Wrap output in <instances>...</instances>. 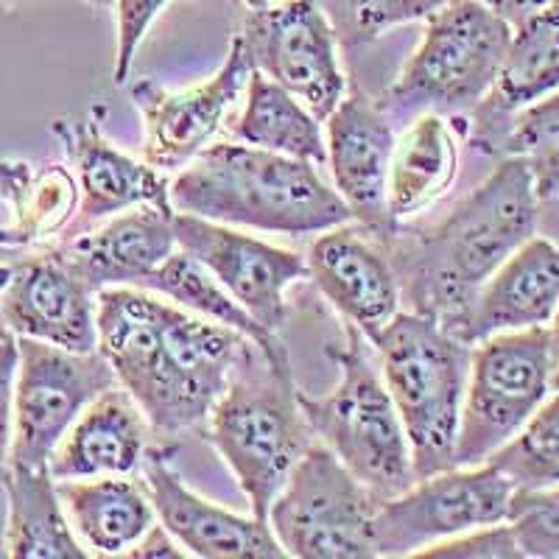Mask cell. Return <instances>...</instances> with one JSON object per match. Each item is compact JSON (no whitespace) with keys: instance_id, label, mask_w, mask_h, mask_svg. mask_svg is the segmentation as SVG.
Listing matches in <instances>:
<instances>
[{"instance_id":"obj_1","label":"cell","mask_w":559,"mask_h":559,"mask_svg":"<svg viewBox=\"0 0 559 559\" xmlns=\"http://www.w3.org/2000/svg\"><path fill=\"white\" fill-rule=\"evenodd\" d=\"M96 306L98 353L154 437L202 428L252 342L138 286L104 288Z\"/></svg>"},{"instance_id":"obj_2","label":"cell","mask_w":559,"mask_h":559,"mask_svg":"<svg viewBox=\"0 0 559 559\" xmlns=\"http://www.w3.org/2000/svg\"><path fill=\"white\" fill-rule=\"evenodd\" d=\"M540 197L521 157L498 168L437 227L392 236V266L414 313L437 319L459 338L478 292L509 254L537 233Z\"/></svg>"},{"instance_id":"obj_3","label":"cell","mask_w":559,"mask_h":559,"mask_svg":"<svg viewBox=\"0 0 559 559\" xmlns=\"http://www.w3.org/2000/svg\"><path fill=\"white\" fill-rule=\"evenodd\" d=\"M177 213L283 236H311L353 222L317 166L247 143H216L171 179Z\"/></svg>"},{"instance_id":"obj_4","label":"cell","mask_w":559,"mask_h":559,"mask_svg":"<svg viewBox=\"0 0 559 559\" xmlns=\"http://www.w3.org/2000/svg\"><path fill=\"white\" fill-rule=\"evenodd\" d=\"M204 426L210 445L243 489L252 518L266 523L288 473L317 442L299 403L292 358H266L249 344Z\"/></svg>"},{"instance_id":"obj_5","label":"cell","mask_w":559,"mask_h":559,"mask_svg":"<svg viewBox=\"0 0 559 559\" xmlns=\"http://www.w3.org/2000/svg\"><path fill=\"white\" fill-rule=\"evenodd\" d=\"M372 344L381 358L383 383L406 428L417 481L456 467L471 344L448 333L437 319L414 311L397 313Z\"/></svg>"},{"instance_id":"obj_6","label":"cell","mask_w":559,"mask_h":559,"mask_svg":"<svg viewBox=\"0 0 559 559\" xmlns=\"http://www.w3.org/2000/svg\"><path fill=\"white\" fill-rule=\"evenodd\" d=\"M338 383L324 397L299 392V403L322 442L378 498L403 496L417 484L406 428L381 372L372 367L367 338L347 324V342L333 353Z\"/></svg>"},{"instance_id":"obj_7","label":"cell","mask_w":559,"mask_h":559,"mask_svg":"<svg viewBox=\"0 0 559 559\" xmlns=\"http://www.w3.org/2000/svg\"><path fill=\"white\" fill-rule=\"evenodd\" d=\"M512 26L476 0H448L426 17V34L378 102L383 112H467L481 104L507 57Z\"/></svg>"},{"instance_id":"obj_8","label":"cell","mask_w":559,"mask_h":559,"mask_svg":"<svg viewBox=\"0 0 559 559\" xmlns=\"http://www.w3.org/2000/svg\"><path fill=\"white\" fill-rule=\"evenodd\" d=\"M378 503L317 439L274 496L266 523L288 557L376 559Z\"/></svg>"},{"instance_id":"obj_9","label":"cell","mask_w":559,"mask_h":559,"mask_svg":"<svg viewBox=\"0 0 559 559\" xmlns=\"http://www.w3.org/2000/svg\"><path fill=\"white\" fill-rule=\"evenodd\" d=\"M551 392L548 328L496 333L473 344L456 437V467H476L515 437Z\"/></svg>"},{"instance_id":"obj_10","label":"cell","mask_w":559,"mask_h":559,"mask_svg":"<svg viewBox=\"0 0 559 559\" xmlns=\"http://www.w3.org/2000/svg\"><path fill=\"white\" fill-rule=\"evenodd\" d=\"M17 338L12 467H48L53 448L98 394L118 386L102 353H73L39 338Z\"/></svg>"},{"instance_id":"obj_11","label":"cell","mask_w":559,"mask_h":559,"mask_svg":"<svg viewBox=\"0 0 559 559\" xmlns=\"http://www.w3.org/2000/svg\"><path fill=\"white\" fill-rule=\"evenodd\" d=\"M515 487L484 462L419 478L403 496L378 503V557H414L439 540L503 523Z\"/></svg>"},{"instance_id":"obj_12","label":"cell","mask_w":559,"mask_h":559,"mask_svg":"<svg viewBox=\"0 0 559 559\" xmlns=\"http://www.w3.org/2000/svg\"><path fill=\"white\" fill-rule=\"evenodd\" d=\"M243 48L263 73L324 121L347 96V76L336 53V28L319 0H277L249 12Z\"/></svg>"},{"instance_id":"obj_13","label":"cell","mask_w":559,"mask_h":559,"mask_svg":"<svg viewBox=\"0 0 559 559\" xmlns=\"http://www.w3.org/2000/svg\"><path fill=\"white\" fill-rule=\"evenodd\" d=\"M252 62L243 39H229L222 68L188 90H168L154 79L132 84V102L143 121V157L159 171H179L213 143L229 107L247 87Z\"/></svg>"},{"instance_id":"obj_14","label":"cell","mask_w":559,"mask_h":559,"mask_svg":"<svg viewBox=\"0 0 559 559\" xmlns=\"http://www.w3.org/2000/svg\"><path fill=\"white\" fill-rule=\"evenodd\" d=\"M174 233L177 247L202 263L263 328L277 333L286 324V292L308 277L302 254L188 213H174Z\"/></svg>"},{"instance_id":"obj_15","label":"cell","mask_w":559,"mask_h":559,"mask_svg":"<svg viewBox=\"0 0 559 559\" xmlns=\"http://www.w3.org/2000/svg\"><path fill=\"white\" fill-rule=\"evenodd\" d=\"M96 292L53 249L0 266V322L12 336L96 353Z\"/></svg>"},{"instance_id":"obj_16","label":"cell","mask_w":559,"mask_h":559,"mask_svg":"<svg viewBox=\"0 0 559 559\" xmlns=\"http://www.w3.org/2000/svg\"><path fill=\"white\" fill-rule=\"evenodd\" d=\"M328 163L333 191L344 199L353 218L381 243L392 241L401 222H394L386 204L389 159L394 132L386 112L358 87H349L328 118Z\"/></svg>"},{"instance_id":"obj_17","label":"cell","mask_w":559,"mask_h":559,"mask_svg":"<svg viewBox=\"0 0 559 559\" xmlns=\"http://www.w3.org/2000/svg\"><path fill=\"white\" fill-rule=\"evenodd\" d=\"M306 263L319 294L367 342L401 313V283L392 258L378 238L369 241L364 227H349L347 222L319 233Z\"/></svg>"},{"instance_id":"obj_18","label":"cell","mask_w":559,"mask_h":559,"mask_svg":"<svg viewBox=\"0 0 559 559\" xmlns=\"http://www.w3.org/2000/svg\"><path fill=\"white\" fill-rule=\"evenodd\" d=\"M168 459V448H152L143 459V478L154 515L171 532L188 557L202 559H283L288 557L269 523L243 518L204 501L179 478Z\"/></svg>"},{"instance_id":"obj_19","label":"cell","mask_w":559,"mask_h":559,"mask_svg":"<svg viewBox=\"0 0 559 559\" xmlns=\"http://www.w3.org/2000/svg\"><path fill=\"white\" fill-rule=\"evenodd\" d=\"M104 112L107 109L93 107L82 121H53L51 127L62 138L70 163L76 168L79 222H104L140 204L174 210L166 174L118 152L102 134Z\"/></svg>"},{"instance_id":"obj_20","label":"cell","mask_w":559,"mask_h":559,"mask_svg":"<svg viewBox=\"0 0 559 559\" xmlns=\"http://www.w3.org/2000/svg\"><path fill=\"white\" fill-rule=\"evenodd\" d=\"M174 213L154 204L123 210L102 227L70 236L53 252L93 292L112 286H138L177 249Z\"/></svg>"},{"instance_id":"obj_21","label":"cell","mask_w":559,"mask_h":559,"mask_svg":"<svg viewBox=\"0 0 559 559\" xmlns=\"http://www.w3.org/2000/svg\"><path fill=\"white\" fill-rule=\"evenodd\" d=\"M559 90V0L512 28L496 84L471 112V143L496 157L512 115Z\"/></svg>"},{"instance_id":"obj_22","label":"cell","mask_w":559,"mask_h":559,"mask_svg":"<svg viewBox=\"0 0 559 559\" xmlns=\"http://www.w3.org/2000/svg\"><path fill=\"white\" fill-rule=\"evenodd\" d=\"M152 426L132 394L112 386L90 403L48 459L57 481L98 476H134L152 453Z\"/></svg>"},{"instance_id":"obj_23","label":"cell","mask_w":559,"mask_h":559,"mask_svg":"<svg viewBox=\"0 0 559 559\" xmlns=\"http://www.w3.org/2000/svg\"><path fill=\"white\" fill-rule=\"evenodd\" d=\"M557 308L559 247L534 236L484 283L459 338L473 347L496 333L548 328Z\"/></svg>"},{"instance_id":"obj_24","label":"cell","mask_w":559,"mask_h":559,"mask_svg":"<svg viewBox=\"0 0 559 559\" xmlns=\"http://www.w3.org/2000/svg\"><path fill=\"white\" fill-rule=\"evenodd\" d=\"M70 528L87 554L123 557L157 523L146 484L132 476L57 481Z\"/></svg>"},{"instance_id":"obj_25","label":"cell","mask_w":559,"mask_h":559,"mask_svg":"<svg viewBox=\"0 0 559 559\" xmlns=\"http://www.w3.org/2000/svg\"><path fill=\"white\" fill-rule=\"evenodd\" d=\"M0 199L12 222L0 227V247L28 249L62 236L79 213L76 174L59 163L0 159Z\"/></svg>"},{"instance_id":"obj_26","label":"cell","mask_w":559,"mask_h":559,"mask_svg":"<svg viewBox=\"0 0 559 559\" xmlns=\"http://www.w3.org/2000/svg\"><path fill=\"white\" fill-rule=\"evenodd\" d=\"M459 174V146L451 123L439 112L419 115L394 140L389 159L386 204L394 222L417 216L453 188Z\"/></svg>"},{"instance_id":"obj_27","label":"cell","mask_w":559,"mask_h":559,"mask_svg":"<svg viewBox=\"0 0 559 559\" xmlns=\"http://www.w3.org/2000/svg\"><path fill=\"white\" fill-rule=\"evenodd\" d=\"M7 492V557L12 559H87V548L70 528L59 501L57 478L48 467H12L0 476Z\"/></svg>"},{"instance_id":"obj_28","label":"cell","mask_w":559,"mask_h":559,"mask_svg":"<svg viewBox=\"0 0 559 559\" xmlns=\"http://www.w3.org/2000/svg\"><path fill=\"white\" fill-rule=\"evenodd\" d=\"M233 134L238 143L263 148V152L286 154L294 159H306L313 166L328 163L322 121L302 102L252 70L243 87V109L238 115Z\"/></svg>"},{"instance_id":"obj_29","label":"cell","mask_w":559,"mask_h":559,"mask_svg":"<svg viewBox=\"0 0 559 559\" xmlns=\"http://www.w3.org/2000/svg\"><path fill=\"white\" fill-rule=\"evenodd\" d=\"M140 288L171 299V302L182 306L185 311L197 313V317L210 319V322L224 324L229 331L241 333L254 347H261V353L266 358L288 356L286 344L280 342L277 333L263 328L202 263L193 261L191 254L182 252L179 247L140 283Z\"/></svg>"},{"instance_id":"obj_30","label":"cell","mask_w":559,"mask_h":559,"mask_svg":"<svg viewBox=\"0 0 559 559\" xmlns=\"http://www.w3.org/2000/svg\"><path fill=\"white\" fill-rule=\"evenodd\" d=\"M515 489L559 484V392L546 397L526 426L487 459Z\"/></svg>"},{"instance_id":"obj_31","label":"cell","mask_w":559,"mask_h":559,"mask_svg":"<svg viewBox=\"0 0 559 559\" xmlns=\"http://www.w3.org/2000/svg\"><path fill=\"white\" fill-rule=\"evenodd\" d=\"M496 157H521L540 202L559 191V90L512 115Z\"/></svg>"},{"instance_id":"obj_32","label":"cell","mask_w":559,"mask_h":559,"mask_svg":"<svg viewBox=\"0 0 559 559\" xmlns=\"http://www.w3.org/2000/svg\"><path fill=\"white\" fill-rule=\"evenodd\" d=\"M507 523L512 526L523 559L559 557V484L540 489H515Z\"/></svg>"},{"instance_id":"obj_33","label":"cell","mask_w":559,"mask_h":559,"mask_svg":"<svg viewBox=\"0 0 559 559\" xmlns=\"http://www.w3.org/2000/svg\"><path fill=\"white\" fill-rule=\"evenodd\" d=\"M448 0H338L344 37L349 45L372 43L397 26L426 20Z\"/></svg>"},{"instance_id":"obj_34","label":"cell","mask_w":559,"mask_h":559,"mask_svg":"<svg viewBox=\"0 0 559 559\" xmlns=\"http://www.w3.org/2000/svg\"><path fill=\"white\" fill-rule=\"evenodd\" d=\"M419 559H523L512 526L507 521L492 523V526L473 528V532L456 534L448 540H439L433 546L414 554Z\"/></svg>"},{"instance_id":"obj_35","label":"cell","mask_w":559,"mask_h":559,"mask_svg":"<svg viewBox=\"0 0 559 559\" xmlns=\"http://www.w3.org/2000/svg\"><path fill=\"white\" fill-rule=\"evenodd\" d=\"M171 0H115V14H118V48H115V84L127 87L129 73H132L134 53L140 43L146 39L148 28L157 20V14L168 7Z\"/></svg>"},{"instance_id":"obj_36","label":"cell","mask_w":559,"mask_h":559,"mask_svg":"<svg viewBox=\"0 0 559 559\" xmlns=\"http://www.w3.org/2000/svg\"><path fill=\"white\" fill-rule=\"evenodd\" d=\"M14 378H17V338L0 336V476L7 473L14 439Z\"/></svg>"},{"instance_id":"obj_37","label":"cell","mask_w":559,"mask_h":559,"mask_svg":"<svg viewBox=\"0 0 559 559\" xmlns=\"http://www.w3.org/2000/svg\"><path fill=\"white\" fill-rule=\"evenodd\" d=\"M127 557H138V559H146V557H159V559H182L188 557V551H182L177 540L171 537L163 523H154L138 543L127 551Z\"/></svg>"},{"instance_id":"obj_38","label":"cell","mask_w":559,"mask_h":559,"mask_svg":"<svg viewBox=\"0 0 559 559\" xmlns=\"http://www.w3.org/2000/svg\"><path fill=\"white\" fill-rule=\"evenodd\" d=\"M476 3H481L484 9H489V12L496 14V17H501L503 23L518 28L523 26L528 17H534L537 12H543V9H548L551 3H557V0H476Z\"/></svg>"},{"instance_id":"obj_39","label":"cell","mask_w":559,"mask_h":559,"mask_svg":"<svg viewBox=\"0 0 559 559\" xmlns=\"http://www.w3.org/2000/svg\"><path fill=\"white\" fill-rule=\"evenodd\" d=\"M548 344H551V392H559V308L548 322Z\"/></svg>"},{"instance_id":"obj_40","label":"cell","mask_w":559,"mask_h":559,"mask_svg":"<svg viewBox=\"0 0 559 559\" xmlns=\"http://www.w3.org/2000/svg\"><path fill=\"white\" fill-rule=\"evenodd\" d=\"M241 3L249 9V12H258V9L272 7V3H277V0H241Z\"/></svg>"},{"instance_id":"obj_41","label":"cell","mask_w":559,"mask_h":559,"mask_svg":"<svg viewBox=\"0 0 559 559\" xmlns=\"http://www.w3.org/2000/svg\"><path fill=\"white\" fill-rule=\"evenodd\" d=\"M84 3H90V7H109L112 0H84Z\"/></svg>"},{"instance_id":"obj_42","label":"cell","mask_w":559,"mask_h":559,"mask_svg":"<svg viewBox=\"0 0 559 559\" xmlns=\"http://www.w3.org/2000/svg\"><path fill=\"white\" fill-rule=\"evenodd\" d=\"M7 333L9 331H7V328H3V322H0V336H7Z\"/></svg>"}]
</instances>
